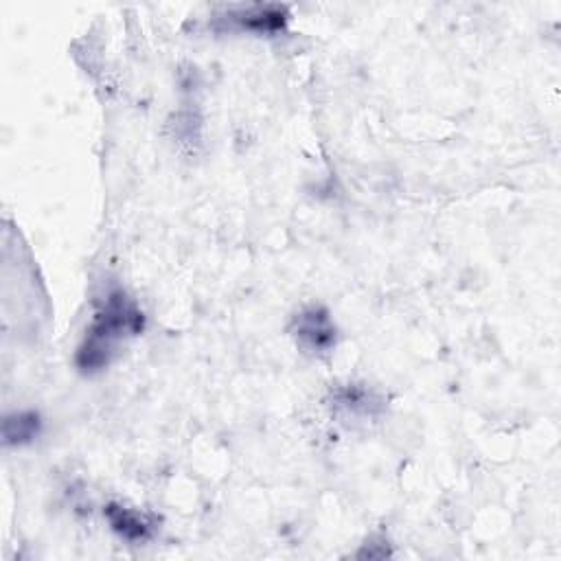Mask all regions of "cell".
Returning a JSON list of instances; mask_svg holds the SVG:
<instances>
[{
    "label": "cell",
    "instance_id": "7a4b0ae2",
    "mask_svg": "<svg viewBox=\"0 0 561 561\" xmlns=\"http://www.w3.org/2000/svg\"><path fill=\"white\" fill-rule=\"evenodd\" d=\"M292 334L301 347L314 353H325L336 342V327L331 323L329 312L323 307H305L292 320Z\"/></svg>",
    "mask_w": 561,
    "mask_h": 561
},
{
    "label": "cell",
    "instance_id": "277c9868",
    "mask_svg": "<svg viewBox=\"0 0 561 561\" xmlns=\"http://www.w3.org/2000/svg\"><path fill=\"white\" fill-rule=\"evenodd\" d=\"M231 18L237 22L239 29L253 33H277L285 27V22H288L285 9L277 5L250 7L244 11H237Z\"/></svg>",
    "mask_w": 561,
    "mask_h": 561
},
{
    "label": "cell",
    "instance_id": "6da1fadb",
    "mask_svg": "<svg viewBox=\"0 0 561 561\" xmlns=\"http://www.w3.org/2000/svg\"><path fill=\"white\" fill-rule=\"evenodd\" d=\"M143 323V312L132 299H128V294L121 290L110 292L77 351L79 369L86 373L106 369L119 342L128 336L141 334Z\"/></svg>",
    "mask_w": 561,
    "mask_h": 561
},
{
    "label": "cell",
    "instance_id": "3957f363",
    "mask_svg": "<svg viewBox=\"0 0 561 561\" xmlns=\"http://www.w3.org/2000/svg\"><path fill=\"white\" fill-rule=\"evenodd\" d=\"M106 518L112 526V531H117L121 537L130 542H145L154 535V522L147 518V515L125 509L121 505H108L106 507Z\"/></svg>",
    "mask_w": 561,
    "mask_h": 561
},
{
    "label": "cell",
    "instance_id": "5b68a950",
    "mask_svg": "<svg viewBox=\"0 0 561 561\" xmlns=\"http://www.w3.org/2000/svg\"><path fill=\"white\" fill-rule=\"evenodd\" d=\"M40 432V417L36 412H16L14 417L5 419V439L7 443H27L36 439Z\"/></svg>",
    "mask_w": 561,
    "mask_h": 561
}]
</instances>
